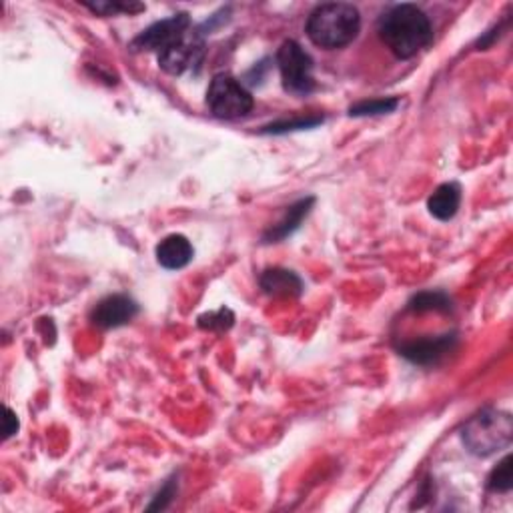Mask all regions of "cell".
Instances as JSON below:
<instances>
[{
  "label": "cell",
  "mask_w": 513,
  "mask_h": 513,
  "mask_svg": "<svg viewBox=\"0 0 513 513\" xmlns=\"http://www.w3.org/2000/svg\"><path fill=\"white\" fill-rule=\"evenodd\" d=\"M377 35L397 58H414L434 40V25L417 5H395L379 16Z\"/></svg>",
  "instance_id": "obj_1"
},
{
  "label": "cell",
  "mask_w": 513,
  "mask_h": 513,
  "mask_svg": "<svg viewBox=\"0 0 513 513\" xmlns=\"http://www.w3.org/2000/svg\"><path fill=\"white\" fill-rule=\"evenodd\" d=\"M305 30L313 45L337 50L357 38L361 30V15L357 6L349 3H325L311 10Z\"/></svg>",
  "instance_id": "obj_2"
},
{
  "label": "cell",
  "mask_w": 513,
  "mask_h": 513,
  "mask_svg": "<svg viewBox=\"0 0 513 513\" xmlns=\"http://www.w3.org/2000/svg\"><path fill=\"white\" fill-rule=\"evenodd\" d=\"M513 437V419L499 409H484L461 429V439L469 454L489 457L506 449Z\"/></svg>",
  "instance_id": "obj_3"
},
{
  "label": "cell",
  "mask_w": 513,
  "mask_h": 513,
  "mask_svg": "<svg viewBox=\"0 0 513 513\" xmlns=\"http://www.w3.org/2000/svg\"><path fill=\"white\" fill-rule=\"evenodd\" d=\"M277 65H279L287 92L307 97L315 90L313 58L297 40H285L277 53Z\"/></svg>",
  "instance_id": "obj_4"
},
{
  "label": "cell",
  "mask_w": 513,
  "mask_h": 513,
  "mask_svg": "<svg viewBox=\"0 0 513 513\" xmlns=\"http://www.w3.org/2000/svg\"><path fill=\"white\" fill-rule=\"evenodd\" d=\"M207 105L215 117L233 120L249 115L255 100L237 79L231 75H217L209 85Z\"/></svg>",
  "instance_id": "obj_5"
},
{
  "label": "cell",
  "mask_w": 513,
  "mask_h": 513,
  "mask_svg": "<svg viewBox=\"0 0 513 513\" xmlns=\"http://www.w3.org/2000/svg\"><path fill=\"white\" fill-rule=\"evenodd\" d=\"M204 57V35L201 28H191L159 53V65L165 73L179 77L197 67Z\"/></svg>",
  "instance_id": "obj_6"
},
{
  "label": "cell",
  "mask_w": 513,
  "mask_h": 513,
  "mask_svg": "<svg viewBox=\"0 0 513 513\" xmlns=\"http://www.w3.org/2000/svg\"><path fill=\"white\" fill-rule=\"evenodd\" d=\"M187 30H191V18L187 13L173 15L171 18L159 20V23L151 25L147 30L132 40L131 48L135 53H142V50H157L161 53L162 48H167L171 43H174L179 37H183Z\"/></svg>",
  "instance_id": "obj_7"
},
{
  "label": "cell",
  "mask_w": 513,
  "mask_h": 513,
  "mask_svg": "<svg viewBox=\"0 0 513 513\" xmlns=\"http://www.w3.org/2000/svg\"><path fill=\"white\" fill-rule=\"evenodd\" d=\"M455 347H457V335L445 333L439 337H425V340L405 341L399 345V355H403L407 361H412L415 365L429 367L444 361Z\"/></svg>",
  "instance_id": "obj_8"
},
{
  "label": "cell",
  "mask_w": 513,
  "mask_h": 513,
  "mask_svg": "<svg viewBox=\"0 0 513 513\" xmlns=\"http://www.w3.org/2000/svg\"><path fill=\"white\" fill-rule=\"evenodd\" d=\"M139 315V305L127 295H109L100 299L90 313V321L100 330H117Z\"/></svg>",
  "instance_id": "obj_9"
},
{
  "label": "cell",
  "mask_w": 513,
  "mask_h": 513,
  "mask_svg": "<svg viewBox=\"0 0 513 513\" xmlns=\"http://www.w3.org/2000/svg\"><path fill=\"white\" fill-rule=\"evenodd\" d=\"M194 249L184 235H169L157 245V261L169 271H177L193 261Z\"/></svg>",
  "instance_id": "obj_10"
},
{
  "label": "cell",
  "mask_w": 513,
  "mask_h": 513,
  "mask_svg": "<svg viewBox=\"0 0 513 513\" xmlns=\"http://www.w3.org/2000/svg\"><path fill=\"white\" fill-rule=\"evenodd\" d=\"M261 289L271 297H297L303 293L301 277L281 267H273L261 275Z\"/></svg>",
  "instance_id": "obj_11"
},
{
  "label": "cell",
  "mask_w": 513,
  "mask_h": 513,
  "mask_svg": "<svg viewBox=\"0 0 513 513\" xmlns=\"http://www.w3.org/2000/svg\"><path fill=\"white\" fill-rule=\"evenodd\" d=\"M313 203H315L313 197H307V199H301V201H297L295 204H291V207L285 211L283 219L277 225H273V227L263 235V241L265 243H279V241L289 237V235H293L297 229H299V225L303 223L307 215H309Z\"/></svg>",
  "instance_id": "obj_12"
},
{
  "label": "cell",
  "mask_w": 513,
  "mask_h": 513,
  "mask_svg": "<svg viewBox=\"0 0 513 513\" xmlns=\"http://www.w3.org/2000/svg\"><path fill=\"white\" fill-rule=\"evenodd\" d=\"M461 204V187L457 183H444L431 193L427 209L439 221L454 219Z\"/></svg>",
  "instance_id": "obj_13"
},
{
  "label": "cell",
  "mask_w": 513,
  "mask_h": 513,
  "mask_svg": "<svg viewBox=\"0 0 513 513\" xmlns=\"http://www.w3.org/2000/svg\"><path fill=\"white\" fill-rule=\"evenodd\" d=\"M407 309L412 313H449L451 299L441 291H424L417 293L414 299L409 301Z\"/></svg>",
  "instance_id": "obj_14"
},
{
  "label": "cell",
  "mask_w": 513,
  "mask_h": 513,
  "mask_svg": "<svg viewBox=\"0 0 513 513\" xmlns=\"http://www.w3.org/2000/svg\"><path fill=\"white\" fill-rule=\"evenodd\" d=\"M399 107V99H375V100H363L357 102L349 109L351 117H375V115H387Z\"/></svg>",
  "instance_id": "obj_15"
},
{
  "label": "cell",
  "mask_w": 513,
  "mask_h": 513,
  "mask_svg": "<svg viewBox=\"0 0 513 513\" xmlns=\"http://www.w3.org/2000/svg\"><path fill=\"white\" fill-rule=\"evenodd\" d=\"M513 484V474H511V455H506L499 461L497 467H494L489 477H487V489L496 491V494H508Z\"/></svg>",
  "instance_id": "obj_16"
},
{
  "label": "cell",
  "mask_w": 513,
  "mask_h": 513,
  "mask_svg": "<svg viewBox=\"0 0 513 513\" xmlns=\"http://www.w3.org/2000/svg\"><path fill=\"white\" fill-rule=\"evenodd\" d=\"M235 315L227 307H221L219 311L213 313H204L199 317V327L203 330H211V331H227L229 327H233Z\"/></svg>",
  "instance_id": "obj_17"
},
{
  "label": "cell",
  "mask_w": 513,
  "mask_h": 513,
  "mask_svg": "<svg viewBox=\"0 0 513 513\" xmlns=\"http://www.w3.org/2000/svg\"><path fill=\"white\" fill-rule=\"evenodd\" d=\"M89 10L97 15H105V16H115L119 13H141L145 10V5H137V3H97V5H87Z\"/></svg>",
  "instance_id": "obj_18"
},
{
  "label": "cell",
  "mask_w": 513,
  "mask_h": 513,
  "mask_svg": "<svg viewBox=\"0 0 513 513\" xmlns=\"http://www.w3.org/2000/svg\"><path fill=\"white\" fill-rule=\"evenodd\" d=\"M323 119L315 117V119H301V120H283V122H275V125L265 127L263 132H269V135H283V132L289 131H301V129H311L321 125Z\"/></svg>",
  "instance_id": "obj_19"
},
{
  "label": "cell",
  "mask_w": 513,
  "mask_h": 513,
  "mask_svg": "<svg viewBox=\"0 0 513 513\" xmlns=\"http://www.w3.org/2000/svg\"><path fill=\"white\" fill-rule=\"evenodd\" d=\"M173 496H174V481L169 479V484L161 489V494L157 496L155 504H151L149 509H165L169 506V501L173 499Z\"/></svg>",
  "instance_id": "obj_20"
},
{
  "label": "cell",
  "mask_w": 513,
  "mask_h": 513,
  "mask_svg": "<svg viewBox=\"0 0 513 513\" xmlns=\"http://www.w3.org/2000/svg\"><path fill=\"white\" fill-rule=\"evenodd\" d=\"M16 431H18V419H16V414L13 412V409L5 407V439L13 437V435L16 434Z\"/></svg>",
  "instance_id": "obj_21"
}]
</instances>
